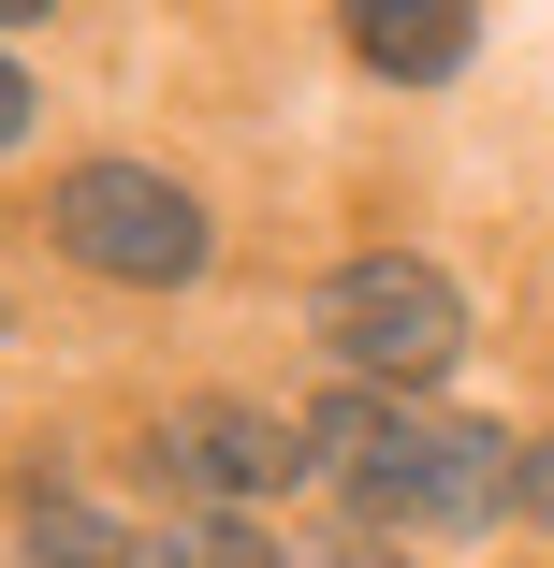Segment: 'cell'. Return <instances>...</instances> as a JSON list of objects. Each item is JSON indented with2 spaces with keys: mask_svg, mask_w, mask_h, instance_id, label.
I'll use <instances>...</instances> for the list:
<instances>
[{
  "mask_svg": "<svg viewBox=\"0 0 554 568\" xmlns=\"http://www.w3.org/2000/svg\"><path fill=\"white\" fill-rule=\"evenodd\" d=\"M147 568H278V539H249V525H219V510H175V525L147 539Z\"/></svg>",
  "mask_w": 554,
  "mask_h": 568,
  "instance_id": "cell-7",
  "label": "cell"
},
{
  "mask_svg": "<svg viewBox=\"0 0 554 568\" xmlns=\"http://www.w3.org/2000/svg\"><path fill=\"white\" fill-rule=\"evenodd\" d=\"M147 467H161L175 496H278V481L306 467V437L263 423V408H190V423H161Z\"/></svg>",
  "mask_w": 554,
  "mask_h": 568,
  "instance_id": "cell-4",
  "label": "cell"
},
{
  "mask_svg": "<svg viewBox=\"0 0 554 568\" xmlns=\"http://www.w3.org/2000/svg\"><path fill=\"white\" fill-rule=\"evenodd\" d=\"M351 44H365V73H467V44H482V16H351Z\"/></svg>",
  "mask_w": 554,
  "mask_h": 568,
  "instance_id": "cell-5",
  "label": "cell"
},
{
  "mask_svg": "<svg viewBox=\"0 0 554 568\" xmlns=\"http://www.w3.org/2000/svg\"><path fill=\"white\" fill-rule=\"evenodd\" d=\"M59 248H73L88 277L175 292V277H204V204H190L175 175H147V161H73V175H59Z\"/></svg>",
  "mask_w": 554,
  "mask_h": 568,
  "instance_id": "cell-2",
  "label": "cell"
},
{
  "mask_svg": "<svg viewBox=\"0 0 554 568\" xmlns=\"http://www.w3.org/2000/svg\"><path fill=\"white\" fill-rule=\"evenodd\" d=\"M306 467H336L365 496V525H496L525 510V452L496 423H409L380 394H336L306 423Z\"/></svg>",
  "mask_w": 554,
  "mask_h": 568,
  "instance_id": "cell-1",
  "label": "cell"
},
{
  "mask_svg": "<svg viewBox=\"0 0 554 568\" xmlns=\"http://www.w3.org/2000/svg\"><path fill=\"white\" fill-rule=\"evenodd\" d=\"M321 351H336L351 379H437V365H453L467 351V306H453V277H437V263H336V277H321Z\"/></svg>",
  "mask_w": 554,
  "mask_h": 568,
  "instance_id": "cell-3",
  "label": "cell"
},
{
  "mask_svg": "<svg viewBox=\"0 0 554 568\" xmlns=\"http://www.w3.org/2000/svg\"><path fill=\"white\" fill-rule=\"evenodd\" d=\"M16 132H30V73L0 59V146H16Z\"/></svg>",
  "mask_w": 554,
  "mask_h": 568,
  "instance_id": "cell-9",
  "label": "cell"
},
{
  "mask_svg": "<svg viewBox=\"0 0 554 568\" xmlns=\"http://www.w3.org/2000/svg\"><path fill=\"white\" fill-rule=\"evenodd\" d=\"M321 568H394V554H380V539H351V554H321Z\"/></svg>",
  "mask_w": 554,
  "mask_h": 568,
  "instance_id": "cell-10",
  "label": "cell"
},
{
  "mask_svg": "<svg viewBox=\"0 0 554 568\" xmlns=\"http://www.w3.org/2000/svg\"><path fill=\"white\" fill-rule=\"evenodd\" d=\"M30 568H147V554L102 525L88 496H44V510H30Z\"/></svg>",
  "mask_w": 554,
  "mask_h": 568,
  "instance_id": "cell-6",
  "label": "cell"
},
{
  "mask_svg": "<svg viewBox=\"0 0 554 568\" xmlns=\"http://www.w3.org/2000/svg\"><path fill=\"white\" fill-rule=\"evenodd\" d=\"M525 525H554V437H525Z\"/></svg>",
  "mask_w": 554,
  "mask_h": 568,
  "instance_id": "cell-8",
  "label": "cell"
}]
</instances>
